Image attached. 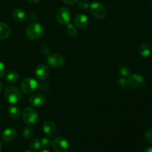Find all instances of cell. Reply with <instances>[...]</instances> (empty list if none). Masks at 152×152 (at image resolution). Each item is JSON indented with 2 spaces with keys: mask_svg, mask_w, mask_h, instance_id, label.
Instances as JSON below:
<instances>
[{
  "mask_svg": "<svg viewBox=\"0 0 152 152\" xmlns=\"http://www.w3.org/2000/svg\"><path fill=\"white\" fill-rule=\"evenodd\" d=\"M38 88L42 92H47L49 91L50 86L48 83H42L39 85H38Z\"/></svg>",
  "mask_w": 152,
  "mask_h": 152,
  "instance_id": "cell-25",
  "label": "cell"
},
{
  "mask_svg": "<svg viewBox=\"0 0 152 152\" xmlns=\"http://www.w3.org/2000/svg\"><path fill=\"white\" fill-rule=\"evenodd\" d=\"M39 152H50V151H49L48 150H47V149H42V150H40V151Z\"/></svg>",
  "mask_w": 152,
  "mask_h": 152,
  "instance_id": "cell-35",
  "label": "cell"
},
{
  "mask_svg": "<svg viewBox=\"0 0 152 152\" xmlns=\"http://www.w3.org/2000/svg\"><path fill=\"white\" fill-rule=\"evenodd\" d=\"M22 120L28 126H34L39 120V114L37 111L31 107H27L22 111Z\"/></svg>",
  "mask_w": 152,
  "mask_h": 152,
  "instance_id": "cell-2",
  "label": "cell"
},
{
  "mask_svg": "<svg viewBox=\"0 0 152 152\" xmlns=\"http://www.w3.org/2000/svg\"><path fill=\"white\" fill-rule=\"evenodd\" d=\"M28 1H30V2H32V3H38L41 0H28Z\"/></svg>",
  "mask_w": 152,
  "mask_h": 152,
  "instance_id": "cell-34",
  "label": "cell"
},
{
  "mask_svg": "<svg viewBox=\"0 0 152 152\" xmlns=\"http://www.w3.org/2000/svg\"><path fill=\"white\" fill-rule=\"evenodd\" d=\"M30 19H31V20L33 22H37V14H36V13H31V16H30Z\"/></svg>",
  "mask_w": 152,
  "mask_h": 152,
  "instance_id": "cell-32",
  "label": "cell"
},
{
  "mask_svg": "<svg viewBox=\"0 0 152 152\" xmlns=\"http://www.w3.org/2000/svg\"><path fill=\"white\" fill-rule=\"evenodd\" d=\"M4 96L7 102L11 104H16L20 101L22 98V93L16 86H8L4 90Z\"/></svg>",
  "mask_w": 152,
  "mask_h": 152,
  "instance_id": "cell-3",
  "label": "cell"
},
{
  "mask_svg": "<svg viewBox=\"0 0 152 152\" xmlns=\"http://www.w3.org/2000/svg\"><path fill=\"white\" fill-rule=\"evenodd\" d=\"M120 74L123 77H127L131 74L130 68L127 66H122L120 69Z\"/></svg>",
  "mask_w": 152,
  "mask_h": 152,
  "instance_id": "cell-23",
  "label": "cell"
},
{
  "mask_svg": "<svg viewBox=\"0 0 152 152\" xmlns=\"http://www.w3.org/2000/svg\"><path fill=\"white\" fill-rule=\"evenodd\" d=\"M66 32H67V34L70 36V37H74L77 35V33H78V31H77V28H76L75 25L69 23L67 25Z\"/></svg>",
  "mask_w": 152,
  "mask_h": 152,
  "instance_id": "cell-21",
  "label": "cell"
},
{
  "mask_svg": "<svg viewBox=\"0 0 152 152\" xmlns=\"http://www.w3.org/2000/svg\"><path fill=\"white\" fill-rule=\"evenodd\" d=\"M56 20L58 23L62 25H67L71 22V12L67 7H61L56 13Z\"/></svg>",
  "mask_w": 152,
  "mask_h": 152,
  "instance_id": "cell-8",
  "label": "cell"
},
{
  "mask_svg": "<svg viewBox=\"0 0 152 152\" xmlns=\"http://www.w3.org/2000/svg\"><path fill=\"white\" fill-rule=\"evenodd\" d=\"M88 18L86 15L85 14H79L76 16L75 19H74V22H75L76 26L80 29H83L86 28L88 25Z\"/></svg>",
  "mask_w": 152,
  "mask_h": 152,
  "instance_id": "cell-14",
  "label": "cell"
},
{
  "mask_svg": "<svg viewBox=\"0 0 152 152\" xmlns=\"http://www.w3.org/2000/svg\"><path fill=\"white\" fill-rule=\"evenodd\" d=\"M34 130L31 127H26L25 129L23 130V132H22V135H23L24 138L25 139H30L33 137L34 135Z\"/></svg>",
  "mask_w": 152,
  "mask_h": 152,
  "instance_id": "cell-22",
  "label": "cell"
},
{
  "mask_svg": "<svg viewBox=\"0 0 152 152\" xmlns=\"http://www.w3.org/2000/svg\"><path fill=\"white\" fill-rule=\"evenodd\" d=\"M1 151V141H0V152Z\"/></svg>",
  "mask_w": 152,
  "mask_h": 152,
  "instance_id": "cell-37",
  "label": "cell"
},
{
  "mask_svg": "<svg viewBox=\"0 0 152 152\" xmlns=\"http://www.w3.org/2000/svg\"><path fill=\"white\" fill-rule=\"evenodd\" d=\"M41 142H40L39 140L37 139V138L33 139L29 143L30 149H31V151L33 152L39 151V150L40 149V148H41Z\"/></svg>",
  "mask_w": 152,
  "mask_h": 152,
  "instance_id": "cell-20",
  "label": "cell"
},
{
  "mask_svg": "<svg viewBox=\"0 0 152 152\" xmlns=\"http://www.w3.org/2000/svg\"><path fill=\"white\" fill-rule=\"evenodd\" d=\"M46 102V98L42 94H35L32 95L29 99V102L31 106L36 107H41L42 105H44Z\"/></svg>",
  "mask_w": 152,
  "mask_h": 152,
  "instance_id": "cell-12",
  "label": "cell"
},
{
  "mask_svg": "<svg viewBox=\"0 0 152 152\" xmlns=\"http://www.w3.org/2000/svg\"><path fill=\"white\" fill-rule=\"evenodd\" d=\"M47 63L53 68H59L65 64V59L63 56L58 53H52L47 58Z\"/></svg>",
  "mask_w": 152,
  "mask_h": 152,
  "instance_id": "cell-9",
  "label": "cell"
},
{
  "mask_svg": "<svg viewBox=\"0 0 152 152\" xmlns=\"http://www.w3.org/2000/svg\"><path fill=\"white\" fill-rule=\"evenodd\" d=\"M151 9H152V4H151Z\"/></svg>",
  "mask_w": 152,
  "mask_h": 152,
  "instance_id": "cell-39",
  "label": "cell"
},
{
  "mask_svg": "<svg viewBox=\"0 0 152 152\" xmlns=\"http://www.w3.org/2000/svg\"><path fill=\"white\" fill-rule=\"evenodd\" d=\"M139 54L142 58H148L151 54V47L147 43H142L138 49Z\"/></svg>",
  "mask_w": 152,
  "mask_h": 152,
  "instance_id": "cell-15",
  "label": "cell"
},
{
  "mask_svg": "<svg viewBox=\"0 0 152 152\" xmlns=\"http://www.w3.org/2000/svg\"><path fill=\"white\" fill-rule=\"evenodd\" d=\"M25 152H33V151H25Z\"/></svg>",
  "mask_w": 152,
  "mask_h": 152,
  "instance_id": "cell-38",
  "label": "cell"
},
{
  "mask_svg": "<svg viewBox=\"0 0 152 152\" xmlns=\"http://www.w3.org/2000/svg\"><path fill=\"white\" fill-rule=\"evenodd\" d=\"M1 91H2V84H1V83L0 82V93H1Z\"/></svg>",
  "mask_w": 152,
  "mask_h": 152,
  "instance_id": "cell-36",
  "label": "cell"
},
{
  "mask_svg": "<svg viewBox=\"0 0 152 152\" xmlns=\"http://www.w3.org/2000/svg\"><path fill=\"white\" fill-rule=\"evenodd\" d=\"M34 75L37 80L43 81L46 80L50 75V69L48 67L44 64H40L36 68L34 71Z\"/></svg>",
  "mask_w": 152,
  "mask_h": 152,
  "instance_id": "cell-10",
  "label": "cell"
},
{
  "mask_svg": "<svg viewBox=\"0 0 152 152\" xmlns=\"http://www.w3.org/2000/svg\"><path fill=\"white\" fill-rule=\"evenodd\" d=\"M19 80V74L16 71H10L6 75V80L10 83H16Z\"/></svg>",
  "mask_w": 152,
  "mask_h": 152,
  "instance_id": "cell-19",
  "label": "cell"
},
{
  "mask_svg": "<svg viewBox=\"0 0 152 152\" xmlns=\"http://www.w3.org/2000/svg\"><path fill=\"white\" fill-rule=\"evenodd\" d=\"M41 50L43 54H45V55L48 54L49 52H50V49H49V48L46 45H43L42 47Z\"/></svg>",
  "mask_w": 152,
  "mask_h": 152,
  "instance_id": "cell-30",
  "label": "cell"
},
{
  "mask_svg": "<svg viewBox=\"0 0 152 152\" xmlns=\"http://www.w3.org/2000/svg\"><path fill=\"white\" fill-rule=\"evenodd\" d=\"M41 142V145L45 148H48L51 146L52 145V141L50 139L46 137H43L42 139L40 140Z\"/></svg>",
  "mask_w": 152,
  "mask_h": 152,
  "instance_id": "cell-24",
  "label": "cell"
},
{
  "mask_svg": "<svg viewBox=\"0 0 152 152\" xmlns=\"http://www.w3.org/2000/svg\"><path fill=\"white\" fill-rule=\"evenodd\" d=\"M118 84L120 85V87L125 88L126 86V85H127V82H126V80L124 78V77H121V78L119 80Z\"/></svg>",
  "mask_w": 152,
  "mask_h": 152,
  "instance_id": "cell-29",
  "label": "cell"
},
{
  "mask_svg": "<svg viewBox=\"0 0 152 152\" xmlns=\"http://www.w3.org/2000/svg\"><path fill=\"white\" fill-rule=\"evenodd\" d=\"M51 146L55 152H68L69 143L65 138L57 137L53 140Z\"/></svg>",
  "mask_w": 152,
  "mask_h": 152,
  "instance_id": "cell-7",
  "label": "cell"
},
{
  "mask_svg": "<svg viewBox=\"0 0 152 152\" xmlns=\"http://www.w3.org/2000/svg\"><path fill=\"white\" fill-rule=\"evenodd\" d=\"M91 13L98 19H102L105 18L107 15V10L105 6L99 1H94L89 5Z\"/></svg>",
  "mask_w": 152,
  "mask_h": 152,
  "instance_id": "cell-5",
  "label": "cell"
},
{
  "mask_svg": "<svg viewBox=\"0 0 152 152\" xmlns=\"http://www.w3.org/2000/svg\"><path fill=\"white\" fill-rule=\"evenodd\" d=\"M78 7L80 9H87L89 7V4L86 0H80L78 2Z\"/></svg>",
  "mask_w": 152,
  "mask_h": 152,
  "instance_id": "cell-27",
  "label": "cell"
},
{
  "mask_svg": "<svg viewBox=\"0 0 152 152\" xmlns=\"http://www.w3.org/2000/svg\"><path fill=\"white\" fill-rule=\"evenodd\" d=\"M127 85L132 88H142L145 84V80L142 75L140 74H130L127 77Z\"/></svg>",
  "mask_w": 152,
  "mask_h": 152,
  "instance_id": "cell-6",
  "label": "cell"
},
{
  "mask_svg": "<svg viewBox=\"0 0 152 152\" xmlns=\"http://www.w3.org/2000/svg\"><path fill=\"white\" fill-rule=\"evenodd\" d=\"M145 138L148 142L152 144V128L146 131L145 134Z\"/></svg>",
  "mask_w": 152,
  "mask_h": 152,
  "instance_id": "cell-26",
  "label": "cell"
},
{
  "mask_svg": "<svg viewBox=\"0 0 152 152\" xmlns=\"http://www.w3.org/2000/svg\"><path fill=\"white\" fill-rule=\"evenodd\" d=\"M65 4H68V5H74L77 2L78 0H62Z\"/></svg>",
  "mask_w": 152,
  "mask_h": 152,
  "instance_id": "cell-31",
  "label": "cell"
},
{
  "mask_svg": "<svg viewBox=\"0 0 152 152\" xmlns=\"http://www.w3.org/2000/svg\"><path fill=\"white\" fill-rule=\"evenodd\" d=\"M8 115L11 120H18L22 116V112L17 106H10L8 110Z\"/></svg>",
  "mask_w": 152,
  "mask_h": 152,
  "instance_id": "cell-17",
  "label": "cell"
},
{
  "mask_svg": "<svg viewBox=\"0 0 152 152\" xmlns=\"http://www.w3.org/2000/svg\"><path fill=\"white\" fill-rule=\"evenodd\" d=\"M12 16H13V18L14 19V20L18 22H23L25 19V17H26L25 11L21 8L14 9L13 13H12Z\"/></svg>",
  "mask_w": 152,
  "mask_h": 152,
  "instance_id": "cell-18",
  "label": "cell"
},
{
  "mask_svg": "<svg viewBox=\"0 0 152 152\" xmlns=\"http://www.w3.org/2000/svg\"><path fill=\"white\" fill-rule=\"evenodd\" d=\"M6 73V68L5 65H4V63L1 62H0V78L3 77L4 76Z\"/></svg>",
  "mask_w": 152,
  "mask_h": 152,
  "instance_id": "cell-28",
  "label": "cell"
},
{
  "mask_svg": "<svg viewBox=\"0 0 152 152\" xmlns=\"http://www.w3.org/2000/svg\"><path fill=\"white\" fill-rule=\"evenodd\" d=\"M44 34V28L37 22H32L26 30V37L31 41H37Z\"/></svg>",
  "mask_w": 152,
  "mask_h": 152,
  "instance_id": "cell-1",
  "label": "cell"
},
{
  "mask_svg": "<svg viewBox=\"0 0 152 152\" xmlns=\"http://www.w3.org/2000/svg\"><path fill=\"white\" fill-rule=\"evenodd\" d=\"M11 34V29L10 26L4 22H0V39H4L8 38Z\"/></svg>",
  "mask_w": 152,
  "mask_h": 152,
  "instance_id": "cell-16",
  "label": "cell"
},
{
  "mask_svg": "<svg viewBox=\"0 0 152 152\" xmlns=\"http://www.w3.org/2000/svg\"><path fill=\"white\" fill-rule=\"evenodd\" d=\"M38 83L32 77H27L24 79L20 84L21 91L25 94H31L34 93L38 88Z\"/></svg>",
  "mask_w": 152,
  "mask_h": 152,
  "instance_id": "cell-4",
  "label": "cell"
},
{
  "mask_svg": "<svg viewBox=\"0 0 152 152\" xmlns=\"http://www.w3.org/2000/svg\"><path fill=\"white\" fill-rule=\"evenodd\" d=\"M17 137V132L14 129L8 128L6 129L1 134V139L4 142H10L14 140Z\"/></svg>",
  "mask_w": 152,
  "mask_h": 152,
  "instance_id": "cell-13",
  "label": "cell"
},
{
  "mask_svg": "<svg viewBox=\"0 0 152 152\" xmlns=\"http://www.w3.org/2000/svg\"><path fill=\"white\" fill-rule=\"evenodd\" d=\"M143 152H152V146L146 148L145 150H144Z\"/></svg>",
  "mask_w": 152,
  "mask_h": 152,
  "instance_id": "cell-33",
  "label": "cell"
},
{
  "mask_svg": "<svg viewBox=\"0 0 152 152\" xmlns=\"http://www.w3.org/2000/svg\"><path fill=\"white\" fill-rule=\"evenodd\" d=\"M43 132L45 134L47 135L49 137H54L57 133V128L55 123L52 121H46L43 124Z\"/></svg>",
  "mask_w": 152,
  "mask_h": 152,
  "instance_id": "cell-11",
  "label": "cell"
}]
</instances>
